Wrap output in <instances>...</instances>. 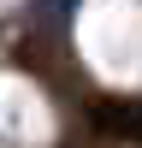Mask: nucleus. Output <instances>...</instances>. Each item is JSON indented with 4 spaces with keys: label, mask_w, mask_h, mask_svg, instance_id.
<instances>
[{
    "label": "nucleus",
    "mask_w": 142,
    "mask_h": 148,
    "mask_svg": "<svg viewBox=\"0 0 142 148\" xmlns=\"http://www.w3.org/2000/svg\"><path fill=\"white\" fill-rule=\"evenodd\" d=\"M95 125L118 142H142V101H95Z\"/></svg>",
    "instance_id": "1"
}]
</instances>
